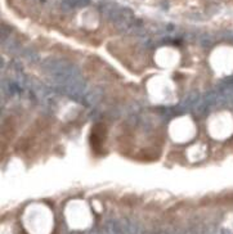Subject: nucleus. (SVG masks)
<instances>
[{
    "instance_id": "423d86ee",
    "label": "nucleus",
    "mask_w": 233,
    "mask_h": 234,
    "mask_svg": "<svg viewBox=\"0 0 233 234\" xmlns=\"http://www.w3.org/2000/svg\"><path fill=\"white\" fill-rule=\"evenodd\" d=\"M23 56H25V58H27V59L31 61V62H36V61L39 59L37 53H35L32 49H26V50L23 51Z\"/></svg>"
},
{
    "instance_id": "39448f33",
    "label": "nucleus",
    "mask_w": 233,
    "mask_h": 234,
    "mask_svg": "<svg viewBox=\"0 0 233 234\" xmlns=\"http://www.w3.org/2000/svg\"><path fill=\"white\" fill-rule=\"evenodd\" d=\"M5 48H7V50H8L9 53H16V51L21 48V45H19V42H18L16 39H10L9 42H7Z\"/></svg>"
},
{
    "instance_id": "0eeeda50",
    "label": "nucleus",
    "mask_w": 233,
    "mask_h": 234,
    "mask_svg": "<svg viewBox=\"0 0 233 234\" xmlns=\"http://www.w3.org/2000/svg\"><path fill=\"white\" fill-rule=\"evenodd\" d=\"M9 34H10V28L7 27L5 25H2V41H5L9 36Z\"/></svg>"
},
{
    "instance_id": "20e7f679",
    "label": "nucleus",
    "mask_w": 233,
    "mask_h": 234,
    "mask_svg": "<svg viewBox=\"0 0 233 234\" xmlns=\"http://www.w3.org/2000/svg\"><path fill=\"white\" fill-rule=\"evenodd\" d=\"M122 224V230L124 234H142L141 227L136 221L130 220V219H122L121 220Z\"/></svg>"
},
{
    "instance_id": "f8f14e48",
    "label": "nucleus",
    "mask_w": 233,
    "mask_h": 234,
    "mask_svg": "<svg viewBox=\"0 0 233 234\" xmlns=\"http://www.w3.org/2000/svg\"><path fill=\"white\" fill-rule=\"evenodd\" d=\"M40 2H45V0H40Z\"/></svg>"
},
{
    "instance_id": "6e6552de",
    "label": "nucleus",
    "mask_w": 233,
    "mask_h": 234,
    "mask_svg": "<svg viewBox=\"0 0 233 234\" xmlns=\"http://www.w3.org/2000/svg\"><path fill=\"white\" fill-rule=\"evenodd\" d=\"M72 2H73V5H75V8L85 7V5H89V4H90V0H72Z\"/></svg>"
},
{
    "instance_id": "7ed1b4c3",
    "label": "nucleus",
    "mask_w": 233,
    "mask_h": 234,
    "mask_svg": "<svg viewBox=\"0 0 233 234\" xmlns=\"http://www.w3.org/2000/svg\"><path fill=\"white\" fill-rule=\"evenodd\" d=\"M101 234H124L121 220H113V219L108 220L103 225Z\"/></svg>"
},
{
    "instance_id": "1a4fd4ad",
    "label": "nucleus",
    "mask_w": 233,
    "mask_h": 234,
    "mask_svg": "<svg viewBox=\"0 0 233 234\" xmlns=\"http://www.w3.org/2000/svg\"><path fill=\"white\" fill-rule=\"evenodd\" d=\"M183 234H202V233L200 232L198 228H196V227H191V228H188L186 232H183Z\"/></svg>"
},
{
    "instance_id": "f03ea898",
    "label": "nucleus",
    "mask_w": 233,
    "mask_h": 234,
    "mask_svg": "<svg viewBox=\"0 0 233 234\" xmlns=\"http://www.w3.org/2000/svg\"><path fill=\"white\" fill-rule=\"evenodd\" d=\"M102 97H103V89L95 86V88L88 89L84 93L80 103L82 105H87V107H94V105H97L101 102Z\"/></svg>"
},
{
    "instance_id": "9d476101",
    "label": "nucleus",
    "mask_w": 233,
    "mask_h": 234,
    "mask_svg": "<svg viewBox=\"0 0 233 234\" xmlns=\"http://www.w3.org/2000/svg\"><path fill=\"white\" fill-rule=\"evenodd\" d=\"M201 44H202L204 46H209V45L211 44V37L207 36V35L202 36V39H201Z\"/></svg>"
},
{
    "instance_id": "f257e3e1",
    "label": "nucleus",
    "mask_w": 233,
    "mask_h": 234,
    "mask_svg": "<svg viewBox=\"0 0 233 234\" xmlns=\"http://www.w3.org/2000/svg\"><path fill=\"white\" fill-rule=\"evenodd\" d=\"M43 71L53 80L58 94H65L80 102L84 93L88 90L80 70L66 59L47 58L43 62Z\"/></svg>"
},
{
    "instance_id": "9b49d317",
    "label": "nucleus",
    "mask_w": 233,
    "mask_h": 234,
    "mask_svg": "<svg viewBox=\"0 0 233 234\" xmlns=\"http://www.w3.org/2000/svg\"><path fill=\"white\" fill-rule=\"evenodd\" d=\"M151 234H169V232H166V230H157V232H153Z\"/></svg>"
}]
</instances>
